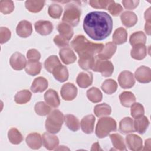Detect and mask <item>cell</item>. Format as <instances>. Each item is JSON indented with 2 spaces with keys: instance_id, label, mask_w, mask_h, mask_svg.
I'll return each instance as SVG.
<instances>
[{
  "instance_id": "obj_1",
  "label": "cell",
  "mask_w": 151,
  "mask_h": 151,
  "mask_svg": "<svg viewBox=\"0 0 151 151\" xmlns=\"http://www.w3.org/2000/svg\"><path fill=\"white\" fill-rule=\"evenodd\" d=\"M83 29L90 38L101 41L110 35L113 29V20L110 15L105 12L93 11L85 17Z\"/></svg>"
},
{
  "instance_id": "obj_2",
  "label": "cell",
  "mask_w": 151,
  "mask_h": 151,
  "mask_svg": "<svg viewBox=\"0 0 151 151\" xmlns=\"http://www.w3.org/2000/svg\"><path fill=\"white\" fill-rule=\"evenodd\" d=\"M71 46L80 58L94 57L101 51L104 45L93 42L84 35H78L71 41Z\"/></svg>"
},
{
  "instance_id": "obj_3",
  "label": "cell",
  "mask_w": 151,
  "mask_h": 151,
  "mask_svg": "<svg viewBox=\"0 0 151 151\" xmlns=\"http://www.w3.org/2000/svg\"><path fill=\"white\" fill-rule=\"evenodd\" d=\"M78 2H70L64 8V12L62 18L64 22L67 23L71 27L77 26L80 21L81 14V8Z\"/></svg>"
},
{
  "instance_id": "obj_4",
  "label": "cell",
  "mask_w": 151,
  "mask_h": 151,
  "mask_svg": "<svg viewBox=\"0 0 151 151\" xmlns=\"http://www.w3.org/2000/svg\"><path fill=\"white\" fill-rule=\"evenodd\" d=\"M64 121V116L58 109L52 110L48 114L45 123L46 130L52 134L58 133Z\"/></svg>"
},
{
  "instance_id": "obj_5",
  "label": "cell",
  "mask_w": 151,
  "mask_h": 151,
  "mask_svg": "<svg viewBox=\"0 0 151 151\" xmlns=\"http://www.w3.org/2000/svg\"><path fill=\"white\" fill-rule=\"evenodd\" d=\"M117 129L116 120L110 117H103L99 119L96 126L95 133L97 137L104 138L107 136L111 132Z\"/></svg>"
},
{
  "instance_id": "obj_6",
  "label": "cell",
  "mask_w": 151,
  "mask_h": 151,
  "mask_svg": "<svg viewBox=\"0 0 151 151\" xmlns=\"http://www.w3.org/2000/svg\"><path fill=\"white\" fill-rule=\"evenodd\" d=\"M95 72H100L103 77H110L114 71V66L109 60H100L96 57L94 64L92 69Z\"/></svg>"
},
{
  "instance_id": "obj_7",
  "label": "cell",
  "mask_w": 151,
  "mask_h": 151,
  "mask_svg": "<svg viewBox=\"0 0 151 151\" xmlns=\"http://www.w3.org/2000/svg\"><path fill=\"white\" fill-rule=\"evenodd\" d=\"M118 81L120 86L124 89L130 88L135 84V79L133 74L127 70L122 71L119 77Z\"/></svg>"
},
{
  "instance_id": "obj_8",
  "label": "cell",
  "mask_w": 151,
  "mask_h": 151,
  "mask_svg": "<svg viewBox=\"0 0 151 151\" xmlns=\"http://www.w3.org/2000/svg\"><path fill=\"white\" fill-rule=\"evenodd\" d=\"M60 93L63 100L71 101L74 100L77 95V88L74 84L67 83L61 87Z\"/></svg>"
},
{
  "instance_id": "obj_9",
  "label": "cell",
  "mask_w": 151,
  "mask_h": 151,
  "mask_svg": "<svg viewBox=\"0 0 151 151\" xmlns=\"http://www.w3.org/2000/svg\"><path fill=\"white\" fill-rule=\"evenodd\" d=\"M27 60L25 56L19 52H14L10 57L9 64L11 67L17 71L24 68L27 64Z\"/></svg>"
},
{
  "instance_id": "obj_10",
  "label": "cell",
  "mask_w": 151,
  "mask_h": 151,
  "mask_svg": "<svg viewBox=\"0 0 151 151\" xmlns=\"http://www.w3.org/2000/svg\"><path fill=\"white\" fill-rule=\"evenodd\" d=\"M134 77L140 83H148L151 81V70L148 67L142 65L137 68Z\"/></svg>"
},
{
  "instance_id": "obj_11",
  "label": "cell",
  "mask_w": 151,
  "mask_h": 151,
  "mask_svg": "<svg viewBox=\"0 0 151 151\" xmlns=\"http://www.w3.org/2000/svg\"><path fill=\"white\" fill-rule=\"evenodd\" d=\"M126 142L128 148L133 151H139L142 149V138L135 134H130L126 137Z\"/></svg>"
},
{
  "instance_id": "obj_12",
  "label": "cell",
  "mask_w": 151,
  "mask_h": 151,
  "mask_svg": "<svg viewBox=\"0 0 151 151\" xmlns=\"http://www.w3.org/2000/svg\"><path fill=\"white\" fill-rule=\"evenodd\" d=\"M42 140L43 146L49 150H55L59 144L58 137L49 132H45L42 134Z\"/></svg>"
},
{
  "instance_id": "obj_13",
  "label": "cell",
  "mask_w": 151,
  "mask_h": 151,
  "mask_svg": "<svg viewBox=\"0 0 151 151\" xmlns=\"http://www.w3.org/2000/svg\"><path fill=\"white\" fill-rule=\"evenodd\" d=\"M34 28L37 32L41 35L50 34L54 28L52 24L49 21L39 20L34 24Z\"/></svg>"
},
{
  "instance_id": "obj_14",
  "label": "cell",
  "mask_w": 151,
  "mask_h": 151,
  "mask_svg": "<svg viewBox=\"0 0 151 151\" xmlns=\"http://www.w3.org/2000/svg\"><path fill=\"white\" fill-rule=\"evenodd\" d=\"M16 32L20 37H28L32 32V27L31 23L27 20L21 21L17 26Z\"/></svg>"
},
{
  "instance_id": "obj_15",
  "label": "cell",
  "mask_w": 151,
  "mask_h": 151,
  "mask_svg": "<svg viewBox=\"0 0 151 151\" xmlns=\"http://www.w3.org/2000/svg\"><path fill=\"white\" fill-rule=\"evenodd\" d=\"M117 50L116 45L112 42H107L103 47L101 51L97 54V57L100 60H107L112 57Z\"/></svg>"
},
{
  "instance_id": "obj_16",
  "label": "cell",
  "mask_w": 151,
  "mask_h": 151,
  "mask_svg": "<svg viewBox=\"0 0 151 151\" xmlns=\"http://www.w3.org/2000/svg\"><path fill=\"white\" fill-rule=\"evenodd\" d=\"M59 55L63 63L66 65L74 63L77 60L75 53L68 47L61 48L59 51Z\"/></svg>"
},
{
  "instance_id": "obj_17",
  "label": "cell",
  "mask_w": 151,
  "mask_h": 151,
  "mask_svg": "<svg viewBox=\"0 0 151 151\" xmlns=\"http://www.w3.org/2000/svg\"><path fill=\"white\" fill-rule=\"evenodd\" d=\"M93 74L89 71L80 73L76 78V82L80 88H86L93 83Z\"/></svg>"
},
{
  "instance_id": "obj_18",
  "label": "cell",
  "mask_w": 151,
  "mask_h": 151,
  "mask_svg": "<svg viewBox=\"0 0 151 151\" xmlns=\"http://www.w3.org/2000/svg\"><path fill=\"white\" fill-rule=\"evenodd\" d=\"M96 118L93 114L84 116L81 120L80 126L82 131L86 134H91L94 132Z\"/></svg>"
},
{
  "instance_id": "obj_19",
  "label": "cell",
  "mask_w": 151,
  "mask_h": 151,
  "mask_svg": "<svg viewBox=\"0 0 151 151\" xmlns=\"http://www.w3.org/2000/svg\"><path fill=\"white\" fill-rule=\"evenodd\" d=\"M122 24L127 28H130L136 25L137 22V17L134 12L130 11L123 12L120 15Z\"/></svg>"
},
{
  "instance_id": "obj_20",
  "label": "cell",
  "mask_w": 151,
  "mask_h": 151,
  "mask_svg": "<svg viewBox=\"0 0 151 151\" xmlns=\"http://www.w3.org/2000/svg\"><path fill=\"white\" fill-rule=\"evenodd\" d=\"M44 100L47 104L53 108H57L60 104L58 93L53 89H49L45 93Z\"/></svg>"
},
{
  "instance_id": "obj_21",
  "label": "cell",
  "mask_w": 151,
  "mask_h": 151,
  "mask_svg": "<svg viewBox=\"0 0 151 151\" xmlns=\"http://www.w3.org/2000/svg\"><path fill=\"white\" fill-rule=\"evenodd\" d=\"M27 145L32 149H39L42 146V137L38 133H31L27 135L25 139Z\"/></svg>"
},
{
  "instance_id": "obj_22",
  "label": "cell",
  "mask_w": 151,
  "mask_h": 151,
  "mask_svg": "<svg viewBox=\"0 0 151 151\" xmlns=\"http://www.w3.org/2000/svg\"><path fill=\"white\" fill-rule=\"evenodd\" d=\"M48 86L47 80L43 77H38L35 78L31 86V90L34 93H42L45 91Z\"/></svg>"
},
{
  "instance_id": "obj_23",
  "label": "cell",
  "mask_w": 151,
  "mask_h": 151,
  "mask_svg": "<svg viewBox=\"0 0 151 151\" xmlns=\"http://www.w3.org/2000/svg\"><path fill=\"white\" fill-rule=\"evenodd\" d=\"M147 50L145 44H139L133 46L130 51L131 57L137 60H141L147 55Z\"/></svg>"
},
{
  "instance_id": "obj_24",
  "label": "cell",
  "mask_w": 151,
  "mask_h": 151,
  "mask_svg": "<svg viewBox=\"0 0 151 151\" xmlns=\"http://www.w3.org/2000/svg\"><path fill=\"white\" fill-rule=\"evenodd\" d=\"M134 119V121H133L134 130L140 134L145 133L149 125V121L147 117L143 115L140 117Z\"/></svg>"
},
{
  "instance_id": "obj_25",
  "label": "cell",
  "mask_w": 151,
  "mask_h": 151,
  "mask_svg": "<svg viewBox=\"0 0 151 151\" xmlns=\"http://www.w3.org/2000/svg\"><path fill=\"white\" fill-rule=\"evenodd\" d=\"M57 29L60 33V35L68 41L71 40L74 34V31L72 27L68 24L64 22H60L58 24Z\"/></svg>"
},
{
  "instance_id": "obj_26",
  "label": "cell",
  "mask_w": 151,
  "mask_h": 151,
  "mask_svg": "<svg viewBox=\"0 0 151 151\" xmlns=\"http://www.w3.org/2000/svg\"><path fill=\"white\" fill-rule=\"evenodd\" d=\"M119 131L124 134L134 132L133 119L129 117L122 119L119 123Z\"/></svg>"
},
{
  "instance_id": "obj_27",
  "label": "cell",
  "mask_w": 151,
  "mask_h": 151,
  "mask_svg": "<svg viewBox=\"0 0 151 151\" xmlns=\"http://www.w3.org/2000/svg\"><path fill=\"white\" fill-rule=\"evenodd\" d=\"M127 39V32L125 28L119 27L117 28L113 35V42L116 45H120L125 43Z\"/></svg>"
},
{
  "instance_id": "obj_28",
  "label": "cell",
  "mask_w": 151,
  "mask_h": 151,
  "mask_svg": "<svg viewBox=\"0 0 151 151\" xmlns=\"http://www.w3.org/2000/svg\"><path fill=\"white\" fill-rule=\"evenodd\" d=\"M52 73L54 78L61 83L67 80L69 76L67 68L62 64L59 65L55 68H54Z\"/></svg>"
},
{
  "instance_id": "obj_29",
  "label": "cell",
  "mask_w": 151,
  "mask_h": 151,
  "mask_svg": "<svg viewBox=\"0 0 151 151\" xmlns=\"http://www.w3.org/2000/svg\"><path fill=\"white\" fill-rule=\"evenodd\" d=\"M42 64L38 61H28L25 67V72L30 76H36L40 73Z\"/></svg>"
},
{
  "instance_id": "obj_30",
  "label": "cell",
  "mask_w": 151,
  "mask_h": 151,
  "mask_svg": "<svg viewBox=\"0 0 151 151\" xmlns=\"http://www.w3.org/2000/svg\"><path fill=\"white\" fill-rule=\"evenodd\" d=\"M121 104L125 107H130L135 101L136 97L131 91H123L119 95Z\"/></svg>"
},
{
  "instance_id": "obj_31",
  "label": "cell",
  "mask_w": 151,
  "mask_h": 151,
  "mask_svg": "<svg viewBox=\"0 0 151 151\" xmlns=\"http://www.w3.org/2000/svg\"><path fill=\"white\" fill-rule=\"evenodd\" d=\"M64 122L67 127L73 132L78 131L80 129V122L74 115L68 114L64 116Z\"/></svg>"
},
{
  "instance_id": "obj_32",
  "label": "cell",
  "mask_w": 151,
  "mask_h": 151,
  "mask_svg": "<svg viewBox=\"0 0 151 151\" xmlns=\"http://www.w3.org/2000/svg\"><path fill=\"white\" fill-rule=\"evenodd\" d=\"M110 138L112 142L113 147L119 150H126V146L123 137L118 133H113L110 134Z\"/></svg>"
},
{
  "instance_id": "obj_33",
  "label": "cell",
  "mask_w": 151,
  "mask_h": 151,
  "mask_svg": "<svg viewBox=\"0 0 151 151\" xmlns=\"http://www.w3.org/2000/svg\"><path fill=\"white\" fill-rule=\"evenodd\" d=\"M45 5V1H26L25 8L31 12L37 13L41 11Z\"/></svg>"
},
{
  "instance_id": "obj_34",
  "label": "cell",
  "mask_w": 151,
  "mask_h": 151,
  "mask_svg": "<svg viewBox=\"0 0 151 151\" xmlns=\"http://www.w3.org/2000/svg\"><path fill=\"white\" fill-rule=\"evenodd\" d=\"M60 64H61V63H60L58 57L57 55H52L48 57L45 60L44 66L48 72L52 73L54 68Z\"/></svg>"
},
{
  "instance_id": "obj_35",
  "label": "cell",
  "mask_w": 151,
  "mask_h": 151,
  "mask_svg": "<svg viewBox=\"0 0 151 151\" xmlns=\"http://www.w3.org/2000/svg\"><path fill=\"white\" fill-rule=\"evenodd\" d=\"M94 113L98 117L109 116L111 113V108L106 103L97 104L94 108Z\"/></svg>"
},
{
  "instance_id": "obj_36",
  "label": "cell",
  "mask_w": 151,
  "mask_h": 151,
  "mask_svg": "<svg viewBox=\"0 0 151 151\" xmlns=\"http://www.w3.org/2000/svg\"><path fill=\"white\" fill-rule=\"evenodd\" d=\"M146 41V35L143 31H136L131 34L129 42L132 46H134L137 44H145Z\"/></svg>"
},
{
  "instance_id": "obj_37",
  "label": "cell",
  "mask_w": 151,
  "mask_h": 151,
  "mask_svg": "<svg viewBox=\"0 0 151 151\" xmlns=\"http://www.w3.org/2000/svg\"><path fill=\"white\" fill-rule=\"evenodd\" d=\"M87 97L92 103H97L102 100L103 95L98 88L93 87L87 91Z\"/></svg>"
},
{
  "instance_id": "obj_38",
  "label": "cell",
  "mask_w": 151,
  "mask_h": 151,
  "mask_svg": "<svg viewBox=\"0 0 151 151\" xmlns=\"http://www.w3.org/2000/svg\"><path fill=\"white\" fill-rule=\"evenodd\" d=\"M117 83L113 79H107L101 84L102 90L107 94H111L115 93L117 89Z\"/></svg>"
},
{
  "instance_id": "obj_39",
  "label": "cell",
  "mask_w": 151,
  "mask_h": 151,
  "mask_svg": "<svg viewBox=\"0 0 151 151\" xmlns=\"http://www.w3.org/2000/svg\"><path fill=\"white\" fill-rule=\"evenodd\" d=\"M32 94L28 90H22L18 91L15 96L14 100L15 103L19 104H25L28 103L31 98Z\"/></svg>"
},
{
  "instance_id": "obj_40",
  "label": "cell",
  "mask_w": 151,
  "mask_h": 151,
  "mask_svg": "<svg viewBox=\"0 0 151 151\" xmlns=\"http://www.w3.org/2000/svg\"><path fill=\"white\" fill-rule=\"evenodd\" d=\"M9 142L14 145H18L23 140V136L20 132L16 128H11L8 133Z\"/></svg>"
},
{
  "instance_id": "obj_41",
  "label": "cell",
  "mask_w": 151,
  "mask_h": 151,
  "mask_svg": "<svg viewBox=\"0 0 151 151\" xmlns=\"http://www.w3.org/2000/svg\"><path fill=\"white\" fill-rule=\"evenodd\" d=\"M34 110L37 114L41 116H44L50 114L51 112V107L46 103L44 101H39L35 104Z\"/></svg>"
},
{
  "instance_id": "obj_42",
  "label": "cell",
  "mask_w": 151,
  "mask_h": 151,
  "mask_svg": "<svg viewBox=\"0 0 151 151\" xmlns=\"http://www.w3.org/2000/svg\"><path fill=\"white\" fill-rule=\"evenodd\" d=\"M96 57V56L79 58L78 63L80 67L84 70H91L94 64Z\"/></svg>"
},
{
  "instance_id": "obj_43",
  "label": "cell",
  "mask_w": 151,
  "mask_h": 151,
  "mask_svg": "<svg viewBox=\"0 0 151 151\" xmlns=\"http://www.w3.org/2000/svg\"><path fill=\"white\" fill-rule=\"evenodd\" d=\"M130 113L132 117L137 119L142 117L145 114V109L142 104L140 103H134L131 106Z\"/></svg>"
},
{
  "instance_id": "obj_44",
  "label": "cell",
  "mask_w": 151,
  "mask_h": 151,
  "mask_svg": "<svg viewBox=\"0 0 151 151\" xmlns=\"http://www.w3.org/2000/svg\"><path fill=\"white\" fill-rule=\"evenodd\" d=\"M63 12L62 6L57 4H51L48 9V15L52 18L58 19L59 18Z\"/></svg>"
},
{
  "instance_id": "obj_45",
  "label": "cell",
  "mask_w": 151,
  "mask_h": 151,
  "mask_svg": "<svg viewBox=\"0 0 151 151\" xmlns=\"http://www.w3.org/2000/svg\"><path fill=\"white\" fill-rule=\"evenodd\" d=\"M14 9V4L12 1L1 0L0 1V11L4 14H9Z\"/></svg>"
},
{
  "instance_id": "obj_46",
  "label": "cell",
  "mask_w": 151,
  "mask_h": 151,
  "mask_svg": "<svg viewBox=\"0 0 151 151\" xmlns=\"http://www.w3.org/2000/svg\"><path fill=\"white\" fill-rule=\"evenodd\" d=\"M107 9L113 16L117 17L121 14L123 11V7L120 4L115 2L114 1H111L107 6Z\"/></svg>"
},
{
  "instance_id": "obj_47",
  "label": "cell",
  "mask_w": 151,
  "mask_h": 151,
  "mask_svg": "<svg viewBox=\"0 0 151 151\" xmlns=\"http://www.w3.org/2000/svg\"><path fill=\"white\" fill-rule=\"evenodd\" d=\"M111 1V0H109V1L91 0L89 1V4L91 7L96 9H107Z\"/></svg>"
},
{
  "instance_id": "obj_48",
  "label": "cell",
  "mask_w": 151,
  "mask_h": 151,
  "mask_svg": "<svg viewBox=\"0 0 151 151\" xmlns=\"http://www.w3.org/2000/svg\"><path fill=\"white\" fill-rule=\"evenodd\" d=\"M11 33L10 30L4 27L0 28V42L1 44L6 42L11 38Z\"/></svg>"
},
{
  "instance_id": "obj_49",
  "label": "cell",
  "mask_w": 151,
  "mask_h": 151,
  "mask_svg": "<svg viewBox=\"0 0 151 151\" xmlns=\"http://www.w3.org/2000/svg\"><path fill=\"white\" fill-rule=\"evenodd\" d=\"M54 42L55 44L59 48H64L66 47H68L69 45V41L66 39L62 37L60 34L57 35L54 38Z\"/></svg>"
},
{
  "instance_id": "obj_50",
  "label": "cell",
  "mask_w": 151,
  "mask_h": 151,
  "mask_svg": "<svg viewBox=\"0 0 151 151\" xmlns=\"http://www.w3.org/2000/svg\"><path fill=\"white\" fill-rule=\"evenodd\" d=\"M27 57L29 61H39L41 54L36 49H30L27 51Z\"/></svg>"
},
{
  "instance_id": "obj_51",
  "label": "cell",
  "mask_w": 151,
  "mask_h": 151,
  "mask_svg": "<svg viewBox=\"0 0 151 151\" xmlns=\"http://www.w3.org/2000/svg\"><path fill=\"white\" fill-rule=\"evenodd\" d=\"M122 2L124 8L132 10L135 9L138 6L140 1L138 0H123Z\"/></svg>"
},
{
  "instance_id": "obj_52",
  "label": "cell",
  "mask_w": 151,
  "mask_h": 151,
  "mask_svg": "<svg viewBox=\"0 0 151 151\" xmlns=\"http://www.w3.org/2000/svg\"><path fill=\"white\" fill-rule=\"evenodd\" d=\"M145 19L146 22H150V8H149L145 12Z\"/></svg>"
},
{
  "instance_id": "obj_53",
  "label": "cell",
  "mask_w": 151,
  "mask_h": 151,
  "mask_svg": "<svg viewBox=\"0 0 151 151\" xmlns=\"http://www.w3.org/2000/svg\"><path fill=\"white\" fill-rule=\"evenodd\" d=\"M145 31L149 35H150V22H146L145 25Z\"/></svg>"
},
{
  "instance_id": "obj_54",
  "label": "cell",
  "mask_w": 151,
  "mask_h": 151,
  "mask_svg": "<svg viewBox=\"0 0 151 151\" xmlns=\"http://www.w3.org/2000/svg\"><path fill=\"white\" fill-rule=\"evenodd\" d=\"M101 150L102 149L100 148V145L99 144L98 142H96L94 143H93V145H92V147L91 149V150Z\"/></svg>"
}]
</instances>
